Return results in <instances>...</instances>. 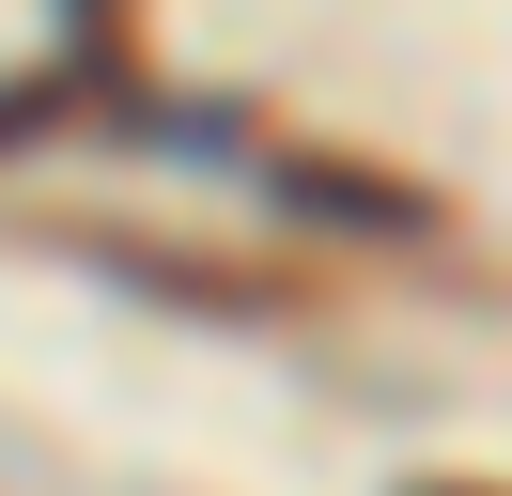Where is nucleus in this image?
I'll return each instance as SVG.
<instances>
[{
	"label": "nucleus",
	"mask_w": 512,
	"mask_h": 496,
	"mask_svg": "<svg viewBox=\"0 0 512 496\" xmlns=\"http://www.w3.org/2000/svg\"><path fill=\"white\" fill-rule=\"evenodd\" d=\"M264 186H280L295 217H342V233H435V186H404V171H342V155H264Z\"/></svg>",
	"instance_id": "1"
},
{
	"label": "nucleus",
	"mask_w": 512,
	"mask_h": 496,
	"mask_svg": "<svg viewBox=\"0 0 512 496\" xmlns=\"http://www.w3.org/2000/svg\"><path fill=\"white\" fill-rule=\"evenodd\" d=\"M32 124H63V78H0V140H32Z\"/></svg>",
	"instance_id": "2"
}]
</instances>
